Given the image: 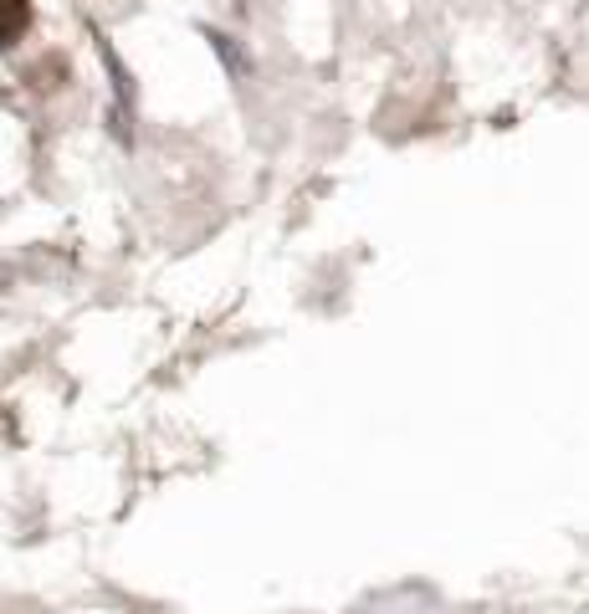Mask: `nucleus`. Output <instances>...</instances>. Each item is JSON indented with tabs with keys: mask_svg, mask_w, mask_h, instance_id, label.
<instances>
[{
	"mask_svg": "<svg viewBox=\"0 0 589 614\" xmlns=\"http://www.w3.org/2000/svg\"><path fill=\"white\" fill-rule=\"evenodd\" d=\"M32 26V5L26 0H0V47H16Z\"/></svg>",
	"mask_w": 589,
	"mask_h": 614,
	"instance_id": "1",
	"label": "nucleus"
}]
</instances>
